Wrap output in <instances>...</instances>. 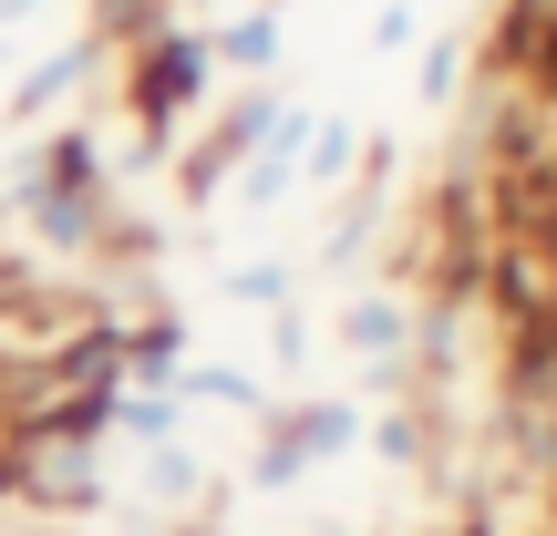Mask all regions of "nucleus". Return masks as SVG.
Segmentation results:
<instances>
[{"label":"nucleus","instance_id":"nucleus-14","mask_svg":"<svg viewBox=\"0 0 557 536\" xmlns=\"http://www.w3.org/2000/svg\"><path fill=\"white\" fill-rule=\"evenodd\" d=\"M299 361H310V310L289 299V310H269V372L299 382Z\"/></svg>","mask_w":557,"mask_h":536},{"label":"nucleus","instance_id":"nucleus-15","mask_svg":"<svg viewBox=\"0 0 557 536\" xmlns=\"http://www.w3.org/2000/svg\"><path fill=\"white\" fill-rule=\"evenodd\" d=\"M413 32H423V11H413V0H382V11H372V32H361V41H372V52L393 62V52H413Z\"/></svg>","mask_w":557,"mask_h":536},{"label":"nucleus","instance_id":"nucleus-12","mask_svg":"<svg viewBox=\"0 0 557 536\" xmlns=\"http://www.w3.org/2000/svg\"><path fill=\"white\" fill-rule=\"evenodd\" d=\"M218 289H227V310H289V299H299V259H227L218 269Z\"/></svg>","mask_w":557,"mask_h":536},{"label":"nucleus","instance_id":"nucleus-5","mask_svg":"<svg viewBox=\"0 0 557 536\" xmlns=\"http://www.w3.org/2000/svg\"><path fill=\"white\" fill-rule=\"evenodd\" d=\"M103 62H114V41H103V32H73V41H52V52H32V62L11 73V94H0V124H11V135H41V124H62V103L94 94Z\"/></svg>","mask_w":557,"mask_h":536},{"label":"nucleus","instance_id":"nucleus-2","mask_svg":"<svg viewBox=\"0 0 557 536\" xmlns=\"http://www.w3.org/2000/svg\"><path fill=\"white\" fill-rule=\"evenodd\" d=\"M114 103H124V155H114V176L135 186V176H165L176 165V145H186V124L218 103V52H207V32L197 21H145L135 41L114 52Z\"/></svg>","mask_w":557,"mask_h":536},{"label":"nucleus","instance_id":"nucleus-7","mask_svg":"<svg viewBox=\"0 0 557 536\" xmlns=\"http://www.w3.org/2000/svg\"><path fill=\"white\" fill-rule=\"evenodd\" d=\"M186 361H197V320H186L165 289L135 299V310H124V331H114V372L135 382V392H176Z\"/></svg>","mask_w":557,"mask_h":536},{"label":"nucleus","instance_id":"nucleus-10","mask_svg":"<svg viewBox=\"0 0 557 536\" xmlns=\"http://www.w3.org/2000/svg\"><path fill=\"white\" fill-rule=\"evenodd\" d=\"M361 124L351 114H310V135H299V186H320V197H341V186L361 176Z\"/></svg>","mask_w":557,"mask_h":536},{"label":"nucleus","instance_id":"nucleus-3","mask_svg":"<svg viewBox=\"0 0 557 536\" xmlns=\"http://www.w3.org/2000/svg\"><path fill=\"white\" fill-rule=\"evenodd\" d=\"M361 413H372L361 392H289V402H269L259 434H248V454H238V485H248V496H289V485H310L320 464L361 454Z\"/></svg>","mask_w":557,"mask_h":536},{"label":"nucleus","instance_id":"nucleus-13","mask_svg":"<svg viewBox=\"0 0 557 536\" xmlns=\"http://www.w3.org/2000/svg\"><path fill=\"white\" fill-rule=\"evenodd\" d=\"M465 73H475V32H444V41H423L413 94H423V103H455V94H465Z\"/></svg>","mask_w":557,"mask_h":536},{"label":"nucleus","instance_id":"nucleus-6","mask_svg":"<svg viewBox=\"0 0 557 536\" xmlns=\"http://www.w3.org/2000/svg\"><path fill=\"white\" fill-rule=\"evenodd\" d=\"M135 496H145V516H156V536H186L207 516V506L227 496V475L197 454V434H176V444H145V464H135Z\"/></svg>","mask_w":557,"mask_h":536},{"label":"nucleus","instance_id":"nucleus-8","mask_svg":"<svg viewBox=\"0 0 557 536\" xmlns=\"http://www.w3.org/2000/svg\"><path fill=\"white\" fill-rule=\"evenodd\" d=\"M207 52H218V83H278V62H289V0H248L238 21L207 32Z\"/></svg>","mask_w":557,"mask_h":536},{"label":"nucleus","instance_id":"nucleus-9","mask_svg":"<svg viewBox=\"0 0 557 536\" xmlns=\"http://www.w3.org/2000/svg\"><path fill=\"white\" fill-rule=\"evenodd\" d=\"M176 392H186V413H238V423H259L269 402H278V382L248 372V361H186Z\"/></svg>","mask_w":557,"mask_h":536},{"label":"nucleus","instance_id":"nucleus-4","mask_svg":"<svg viewBox=\"0 0 557 536\" xmlns=\"http://www.w3.org/2000/svg\"><path fill=\"white\" fill-rule=\"evenodd\" d=\"M413 310L423 299L403 289V278H382V289H351L341 299V351L361 361V392L372 402H393V392H413Z\"/></svg>","mask_w":557,"mask_h":536},{"label":"nucleus","instance_id":"nucleus-16","mask_svg":"<svg viewBox=\"0 0 557 536\" xmlns=\"http://www.w3.org/2000/svg\"><path fill=\"white\" fill-rule=\"evenodd\" d=\"M41 11H52V0H0V41H11L21 21H41Z\"/></svg>","mask_w":557,"mask_h":536},{"label":"nucleus","instance_id":"nucleus-17","mask_svg":"<svg viewBox=\"0 0 557 536\" xmlns=\"http://www.w3.org/2000/svg\"><path fill=\"white\" fill-rule=\"evenodd\" d=\"M0 227H11V197H0Z\"/></svg>","mask_w":557,"mask_h":536},{"label":"nucleus","instance_id":"nucleus-1","mask_svg":"<svg viewBox=\"0 0 557 536\" xmlns=\"http://www.w3.org/2000/svg\"><path fill=\"white\" fill-rule=\"evenodd\" d=\"M0 197H11V217L32 227L41 259H73V269H94L103 248H114V217H124V176H114V155H103V135L83 114L41 124V135L11 155Z\"/></svg>","mask_w":557,"mask_h":536},{"label":"nucleus","instance_id":"nucleus-11","mask_svg":"<svg viewBox=\"0 0 557 536\" xmlns=\"http://www.w3.org/2000/svg\"><path fill=\"white\" fill-rule=\"evenodd\" d=\"M114 434L145 454V444H176V434H197V413H186V392H135V382H124V392H114Z\"/></svg>","mask_w":557,"mask_h":536}]
</instances>
